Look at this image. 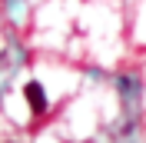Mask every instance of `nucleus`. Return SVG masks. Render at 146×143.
<instances>
[{"label":"nucleus","mask_w":146,"mask_h":143,"mask_svg":"<svg viewBox=\"0 0 146 143\" xmlns=\"http://www.w3.org/2000/svg\"><path fill=\"white\" fill-rule=\"evenodd\" d=\"M23 97H27L30 110H33L36 116H40V113H46V93H43V87H40L36 80H30L27 87H23Z\"/></svg>","instance_id":"1"}]
</instances>
